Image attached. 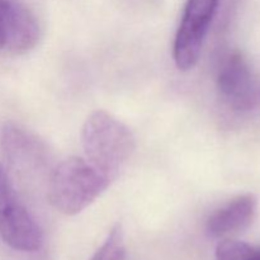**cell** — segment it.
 Masks as SVG:
<instances>
[{"instance_id":"12","label":"cell","mask_w":260,"mask_h":260,"mask_svg":"<svg viewBox=\"0 0 260 260\" xmlns=\"http://www.w3.org/2000/svg\"><path fill=\"white\" fill-rule=\"evenodd\" d=\"M251 260H260V249H255L253 254V258Z\"/></svg>"},{"instance_id":"7","label":"cell","mask_w":260,"mask_h":260,"mask_svg":"<svg viewBox=\"0 0 260 260\" xmlns=\"http://www.w3.org/2000/svg\"><path fill=\"white\" fill-rule=\"evenodd\" d=\"M256 206V198L251 193L234 198L208 217L206 225L207 234L220 239L245 230L255 218Z\"/></svg>"},{"instance_id":"11","label":"cell","mask_w":260,"mask_h":260,"mask_svg":"<svg viewBox=\"0 0 260 260\" xmlns=\"http://www.w3.org/2000/svg\"><path fill=\"white\" fill-rule=\"evenodd\" d=\"M14 200H17L14 192H13L12 184H10L9 177L7 170L0 164V213L10 205Z\"/></svg>"},{"instance_id":"5","label":"cell","mask_w":260,"mask_h":260,"mask_svg":"<svg viewBox=\"0 0 260 260\" xmlns=\"http://www.w3.org/2000/svg\"><path fill=\"white\" fill-rule=\"evenodd\" d=\"M40 25L33 13L19 0H0V51L20 55L40 40Z\"/></svg>"},{"instance_id":"8","label":"cell","mask_w":260,"mask_h":260,"mask_svg":"<svg viewBox=\"0 0 260 260\" xmlns=\"http://www.w3.org/2000/svg\"><path fill=\"white\" fill-rule=\"evenodd\" d=\"M0 144L7 159L15 167H37L42 161L43 149L41 142L15 124H4L0 132Z\"/></svg>"},{"instance_id":"6","label":"cell","mask_w":260,"mask_h":260,"mask_svg":"<svg viewBox=\"0 0 260 260\" xmlns=\"http://www.w3.org/2000/svg\"><path fill=\"white\" fill-rule=\"evenodd\" d=\"M0 236L18 251H37L43 244L42 229L18 200L0 213Z\"/></svg>"},{"instance_id":"4","label":"cell","mask_w":260,"mask_h":260,"mask_svg":"<svg viewBox=\"0 0 260 260\" xmlns=\"http://www.w3.org/2000/svg\"><path fill=\"white\" fill-rule=\"evenodd\" d=\"M217 88L235 111H251L260 106V78L240 53H231L222 62L218 70Z\"/></svg>"},{"instance_id":"1","label":"cell","mask_w":260,"mask_h":260,"mask_svg":"<svg viewBox=\"0 0 260 260\" xmlns=\"http://www.w3.org/2000/svg\"><path fill=\"white\" fill-rule=\"evenodd\" d=\"M86 160L109 182L116 179L136 147L131 129L106 111L88 117L81 132Z\"/></svg>"},{"instance_id":"2","label":"cell","mask_w":260,"mask_h":260,"mask_svg":"<svg viewBox=\"0 0 260 260\" xmlns=\"http://www.w3.org/2000/svg\"><path fill=\"white\" fill-rule=\"evenodd\" d=\"M109 184L111 182L88 160L73 156L53 170L48 200L61 213L74 216L90 206Z\"/></svg>"},{"instance_id":"3","label":"cell","mask_w":260,"mask_h":260,"mask_svg":"<svg viewBox=\"0 0 260 260\" xmlns=\"http://www.w3.org/2000/svg\"><path fill=\"white\" fill-rule=\"evenodd\" d=\"M218 3L220 0H187L185 3L173 48L175 65L179 70L188 71L197 63Z\"/></svg>"},{"instance_id":"9","label":"cell","mask_w":260,"mask_h":260,"mask_svg":"<svg viewBox=\"0 0 260 260\" xmlns=\"http://www.w3.org/2000/svg\"><path fill=\"white\" fill-rule=\"evenodd\" d=\"M90 260H126L123 231L119 223L109 231L103 245L96 250Z\"/></svg>"},{"instance_id":"10","label":"cell","mask_w":260,"mask_h":260,"mask_svg":"<svg viewBox=\"0 0 260 260\" xmlns=\"http://www.w3.org/2000/svg\"><path fill=\"white\" fill-rule=\"evenodd\" d=\"M255 248L244 241L225 239L216 248V260H251Z\"/></svg>"}]
</instances>
